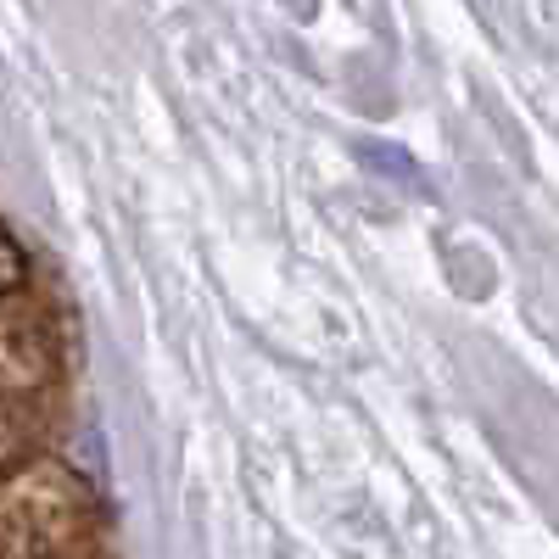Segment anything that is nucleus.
<instances>
[{
	"label": "nucleus",
	"instance_id": "f257e3e1",
	"mask_svg": "<svg viewBox=\"0 0 559 559\" xmlns=\"http://www.w3.org/2000/svg\"><path fill=\"white\" fill-rule=\"evenodd\" d=\"M28 280V258H23V247L0 229V297H12L17 286Z\"/></svg>",
	"mask_w": 559,
	"mask_h": 559
}]
</instances>
